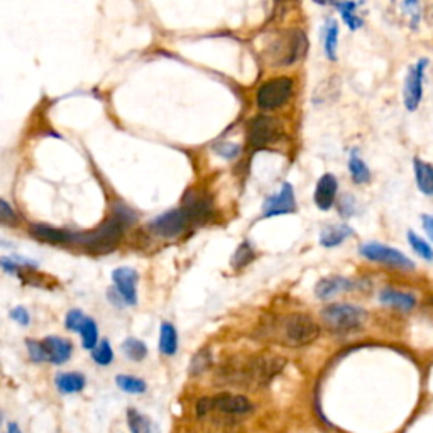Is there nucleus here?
I'll return each instance as SVG.
<instances>
[{"instance_id":"10","label":"nucleus","mask_w":433,"mask_h":433,"mask_svg":"<svg viewBox=\"0 0 433 433\" xmlns=\"http://www.w3.org/2000/svg\"><path fill=\"white\" fill-rule=\"evenodd\" d=\"M114 290L121 296V300L129 307L138 305V283L139 275L136 269L129 266H121L112 271Z\"/></svg>"},{"instance_id":"35","label":"nucleus","mask_w":433,"mask_h":433,"mask_svg":"<svg viewBox=\"0 0 433 433\" xmlns=\"http://www.w3.org/2000/svg\"><path fill=\"white\" fill-rule=\"evenodd\" d=\"M0 224L7 227H17L21 224V217L7 200L0 198Z\"/></svg>"},{"instance_id":"14","label":"nucleus","mask_w":433,"mask_h":433,"mask_svg":"<svg viewBox=\"0 0 433 433\" xmlns=\"http://www.w3.org/2000/svg\"><path fill=\"white\" fill-rule=\"evenodd\" d=\"M212 410L227 415H246L253 410V405L242 395H232V393H222L210 400Z\"/></svg>"},{"instance_id":"44","label":"nucleus","mask_w":433,"mask_h":433,"mask_svg":"<svg viewBox=\"0 0 433 433\" xmlns=\"http://www.w3.org/2000/svg\"><path fill=\"white\" fill-rule=\"evenodd\" d=\"M422 220H423V229H425L428 237L433 241V215H423Z\"/></svg>"},{"instance_id":"13","label":"nucleus","mask_w":433,"mask_h":433,"mask_svg":"<svg viewBox=\"0 0 433 433\" xmlns=\"http://www.w3.org/2000/svg\"><path fill=\"white\" fill-rule=\"evenodd\" d=\"M29 234L36 241L46 242V244L53 246H72V237L73 234L63 229H56L53 225L41 224V222H33L29 224Z\"/></svg>"},{"instance_id":"2","label":"nucleus","mask_w":433,"mask_h":433,"mask_svg":"<svg viewBox=\"0 0 433 433\" xmlns=\"http://www.w3.org/2000/svg\"><path fill=\"white\" fill-rule=\"evenodd\" d=\"M124 232H126V225L114 215H110L94 231L73 234L72 246L83 247L88 253L94 254H109L116 251L117 246L121 244Z\"/></svg>"},{"instance_id":"46","label":"nucleus","mask_w":433,"mask_h":433,"mask_svg":"<svg viewBox=\"0 0 433 433\" xmlns=\"http://www.w3.org/2000/svg\"><path fill=\"white\" fill-rule=\"evenodd\" d=\"M7 433H22V430L19 428L17 423H7Z\"/></svg>"},{"instance_id":"4","label":"nucleus","mask_w":433,"mask_h":433,"mask_svg":"<svg viewBox=\"0 0 433 433\" xmlns=\"http://www.w3.org/2000/svg\"><path fill=\"white\" fill-rule=\"evenodd\" d=\"M322 318L329 325V329L337 330V332H351L364 325V322L368 320V312L356 305L335 303L322 310Z\"/></svg>"},{"instance_id":"26","label":"nucleus","mask_w":433,"mask_h":433,"mask_svg":"<svg viewBox=\"0 0 433 433\" xmlns=\"http://www.w3.org/2000/svg\"><path fill=\"white\" fill-rule=\"evenodd\" d=\"M127 425L131 433H153L151 420L134 408L127 410Z\"/></svg>"},{"instance_id":"45","label":"nucleus","mask_w":433,"mask_h":433,"mask_svg":"<svg viewBox=\"0 0 433 433\" xmlns=\"http://www.w3.org/2000/svg\"><path fill=\"white\" fill-rule=\"evenodd\" d=\"M313 2L318 4V6H335L337 7L342 0H313Z\"/></svg>"},{"instance_id":"21","label":"nucleus","mask_w":433,"mask_h":433,"mask_svg":"<svg viewBox=\"0 0 433 433\" xmlns=\"http://www.w3.org/2000/svg\"><path fill=\"white\" fill-rule=\"evenodd\" d=\"M178 351V332H176L175 325L170 322L161 324L159 329V352L163 356H175Z\"/></svg>"},{"instance_id":"24","label":"nucleus","mask_w":433,"mask_h":433,"mask_svg":"<svg viewBox=\"0 0 433 433\" xmlns=\"http://www.w3.org/2000/svg\"><path fill=\"white\" fill-rule=\"evenodd\" d=\"M121 349L124 356L132 362H143L146 357H148V346H146L143 340L136 337H127L122 342Z\"/></svg>"},{"instance_id":"25","label":"nucleus","mask_w":433,"mask_h":433,"mask_svg":"<svg viewBox=\"0 0 433 433\" xmlns=\"http://www.w3.org/2000/svg\"><path fill=\"white\" fill-rule=\"evenodd\" d=\"M116 384L119 390L129 393V395H143L148 390V384H146L144 379L131 374H119L116 378Z\"/></svg>"},{"instance_id":"37","label":"nucleus","mask_w":433,"mask_h":433,"mask_svg":"<svg viewBox=\"0 0 433 433\" xmlns=\"http://www.w3.org/2000/svg\"><path fill=\"white\" fill-rule=\"evenodd\" d=\"M254 259V249L249 242H242L241 246L237 247L236 254L232 258V266L234 268H244L251 261Z\"/></svg>"},{"instance_id":"18","label":"nucleus","mask_w":433,"mask_h":433,"mask_svg":"<svg viewBox=\"0 0 433 433\" xmlns=\"http://www.w3.org/2000/svg\"><path fill=\"white\" fill-rule=\"evenodd\" d=\"M352 288H354V281L349 280V278L329 276L317 283L315 295L320 300H329L335 295L344 293V291H351Z\"/></svg>"},{"instance_id":"20","label":"nucleus","mask_w":433,"mask_h":433,"mask_svg":"<svg viewBox=\"0 0 433 433\" xmlns=\"http://www.w3.org/2000/svg\"><path fill=\"white\" fill-rule=\"evenodd\" d=\"M379 302L386 307L398 308V310H413L415 305H417V300H415L413 295L403 293V291L398 290H383L381 295H379Z\"/></svg>"},{"instance_id":"16","label":"nucleus","mask_w":433,"mask_h":433,"mask_svg":"<svg viewBox=\"0 0 433 433\" xmlns=\"http://www.w3.org/2000/svg\"><path fill=\"white\" fill-rule=\"evenodd\" d=\"M43 344L48 352V362H51L55 366L65 364L73 354L72 340L60 337V335H50V337L43 340Z\"/></svg>"},{"instance_id":"22","label":"nucleus","mask_w":433,"mask_h":433,"mask_svg":"<svg viewBox=\"0 0 433 433\" xmlns=\"http://www.w3.org/2000/svg\"><path fill=\"white\" fill-rule=\"evenodd\" d=\"M349 236H352V229L346 224L329 225L320 234V244L324 247H337L342 244Z\"/></svg>"},{"instance_id":"40","label":"nucleus","mask_w":433,"mask_h":433,"mask_svg":"<svg viewBox=\"0 0 433 433\" xmlns=\"http://www.w3.org/2000/svg\"><path fill=\"white\" fill-rule=\"evenodd\" d=\"M403 9L406 14H408L410 21H412V28H417L420 22V12H422V9H420V0H405Z\"/></svg>"},{"instance_id":"28","label":"nucleus","mask_w":433,"mask_h":433,"mask_svg":"<svg viewBox=\"0 0 433 433\" xmlns=\"http://www.w3.org/2000/svg\"><path fill=\"white\" fill-rule=\"evenodd\" d=\"M349 171H351V176H352V180H354V183H357V185L369 183V180H371L369 168L359 156H357L356 153L352 154L351 159H349Z\"/></svg>"},{"instance_id":"33","label":"nucleus","mask_w":433,"mask_h":433,"mask_svg":"<svg viewBox=\"0 0 433 433\" xmlns=\"http://www.w3.org/2000/svg\"><path fill=\"white\" fill-rule=\"evenodd\" d=\"M408 242H410V246H412V249L420 256V258L425 259V261H433V249L427 241H423L422 237L410 231Z\"/></svg>"},{"instance_id":"11","label":"nucleus","mask_w":433,"mask_h":433,"mask_svg":"<svg viewBox=\"0 0 433 433\" xmlns=\"http://www.w3.org/2000/svg\"><path fill=\"white\" fill-rule=\"evenodd\" d=\"M428 66V60H420L417 65L410 66L408 75L405 80V105L410 112L418 109L420 102H422L423 95V75H425V68Z\"/></svg>"},{"instance_id":"42","label":"nucleus","mask_w":433,"mask_h":433,"mask_svg":"<svg viewBox=\"0 0 433 433\" xmlns=\"http://www.w3.org/2000/svg\"><path fill=\"white\" fill-rule=\"evenodd\" d=\"M356 205H354V198L352 195H346L342 198V203H340V215L344 217H351L354 215Z\"/></svg>"},{"instance_id":"17","label":"nucleus","mask_w":433,"mask_h":433,"mask_svg":"<svg viewBox=\"0 0 433 433\" xmlns=\"http://www.w3.org/2000/svg\"><path fill=\"white\" fill-rule=\"evenodd\" d=\"M181 209L187 212L192 222H195V220H203L205 217L210 215L212 203L207 195L197 192V190H190L183 198V207Z\"/></svg>"},{"instance_id":"41","label":"nucleus","mask_w":433,"mask_h":433,"mask_svg":"<svg viewBox=\"0 0 433 433\" xmlns=\"http://www.w3.org/2000/svg\"><path fill=\"white\" fill-rule=\"evenodd\" d=\"M11 318L21 327H28L31 324V315L24 307H16L14 310H11Z\"/></svg>"},{"instance_id":"3","label":"nucleus","mask_w":433,"mask_h":433,"mask_svg":"<svg viewBox=\"0 0 433 433\" xmlns=\"http://www.w3.org/2000/svg\"><path fill=\"white\" fill-rule=\"evenodd\" d=\"M308 39L303 31L288 29L278 33L266 48V58L269 63L278 66H290L302 60L307 53Z\"/></svg>"},{"instance_id":"31","label":"nucleus","mask_w":433,"mask_h":433,"mask_svg":"<svg viewBox=\"0 0 433 433\" xmlns=\"http://www.w3.org/2000/svg\"><path fill=\"white\" fill-rule=\"evenodd\" d=\"M337 7H339L340 16H342L344 22L349 26V29L356 31L361 28L362 21H361V17L356 14V9H357L356 2H351V0H342Z\"/></svg>"},{"instance_id":"36","label":"nucleus","mask_w":433,"mask_h":433,"mask_svg":"<svg viewBox=\"0 0 433 433\" xmlns=\"http://www.w3.org/2000/svg\"><path fill=\"white\" fill-rule=\"evenodd\" d=\"M26 349H28V354L33 362H36V364L48 362V352L46 349H44L43 340L26 339Z\"/></svg>"},{"instance_id":"43","label":"nucleus","mask_w":433,"mask_h":433,"mask_svg":"<svg viewBox=\"0 0 433 433\" xmlns=\"http://www.w3.org/2000/svg\"><path fill=\"white\" fill-rule=\"evenodd\" d=\"M212 410V403H210V398H202L200 401H198L197 405V413L198 417H203V415H207Z\"/></svg>"},{"instance_id":"1","label":"nucleus","mask_w":433,"mask_h":433,"mask_svg":"<svg viewBox=\"0 0 433 433\" xmlns=\"http://www.w3.org/2000/svg\"><path fill=\"white\" fill-rule=\"evenodd\" d=\"M264 337L275 340L285 347H305L320 337V327L310 315L291 313L280 317L275 324L264 329Z\"/></svg>"},{"instance_id":"39","label":"nucleus","mask_w":433,"mask_h":433,"mask_svg":"<svg viewBox=\"0 0 433 433\" xmlns=\"http://www.w3.org/2000/svg\"><path fill=\"white\" fill-rule=\"evenodd\" d=\"M214 153L219 154L220 158L224 159H234L239 156V153H241V148H239L237 144L234 143H219L214 146Z\"/></svg>"},{"instance_id":"6","label":"nucleus","mask_w":433,"mask_h":433,"mask_svg":"<svg viewBox=\"0 0 433 433\" xmlns=\"http://www.w3.org/2000/svg\"><path fill=\"white\" fill-rule=\"evenodd\" d=\"M293 95V80L288 77H278L268 80L266 83L259 87L258 94H256V102L261 110H275Z\"/></svg>"},{"instance_id":"19","label":"nucleus","mask_w":433,"mask_h":433,"mask_svg":"<svg viewBox=\"0 0 433 433\" xmlns=\"http://www.w3.org/2000/svg\"><path fill=\"white\" fill-rule=\"evenodd\" d=\"M55 386L61 395H77L82 393L87 386V378L78 371H70V373H60L55 378Z\"/></svg>"},{"instance_id":"38","label":"nucleus","mask_w":433,"mask_h":433,"mask_svg":"<svg viewBox=\"0 0 433 433\" xmlns=\"http://www.w3.org/2000/svg\"><path fill=\"white\" fill-rule=\"evenodd\" d=\"M85 313L82 310H78V308H73V310H70L66 313L65 317V327L70 330V332H80V329H82L83 322H85Z\"/></svg>"},{"instance_id":"27","label":"nucleus","mask_w":433,"mask_h":433,"mask_svg":"<svg viewBox=\"0 0 433 433\" xmlns=\"http://www.w3.org/2000/svg\"><path fill=\"white\" fill-rule=\"evenodd\" d=\"M78 334L82 337V344L87 351H92L99 344V325H97L94 318L87 317Z\"/></svg>"},{"instance_id":"8","label":"nucleus","mask_w":433,"mask_h":433,"mask_svg":"<svg viewBox=\"0 0 433 433\" xmlns=\"http://www.w3.org/2000/svg\"><path fill=\"white\" fill-rule=\"evenodd\" d=\"M359 254L364 256L366 259L373 261V263L386 264L390 268L405 269V271H412L415 269V263L408 256L395 249V247L378 244V242H368V244L361 246Z\"/></svg>"},{"instance_id":"34","label":"nucleus","mask_w":433,"mask_h":433,"mask_svg":"<svg viewBox=\"0 0 433 433\" xmlns=\"http://www.w3.org/2000/svg\"><path fill=\"white\" fill-rule=\"evenodd\" d=\"M110 215H114L117 220H121V222L126 225V229L131 227V225L136 224V220H138V214H136L134 210L129 209V207H127L126 203H122V202L114 203L112 214H110Z\"/></svg>"},{"instance_id":"30","label":"nucleus","mask_w":433,"mask_h":433,"mask_svg":"<svg viewBox=\"0 0 433 433\" xmlns=\"http://www.w3.org/2000/svg\"><path fill=\"white\" fill-rule=\"evenodd\" d=\"M114 351L112 346H110V342L107 339H102L99 340V344L92 349V361L95 362V364L102 366V368H105V366H110L114 362Z\"/></svg>"},{"instance_id":"23","label":"nucleus","mask_w":433,"mask_h":433,"mask_svg":"<svg viewBox=\"0 0 433 433\" xmlns=\"http://www.w3.org/2000/svg\"><path fill=\"white\" fill-rule=\"evenodd\" d=\"M415 176L420 192L427 197H433V166L430 163L415 159Z\"/></svg>"},{"instance_id":"32","label":"nucleus","mask_w":433,"mask_h":433,"mask_svg":"<svg viewBox=\"0 0 433 433\" xmlns=\"http://www.w3.org/2000/svg\"><path fill=\"white\" fill-rule=\"evenodd\" d=\"M210 364H212V351L210 349L203 347L195 356H193L192 362H190V374L192 376L203 374L210 368Z\"/></svg>"},{"instance_id":"15","label":"nucleus","mask_w":433,"mask_h":433,"mask_svg":"<svg viewBox=\"0 0 433 433\" xmlns=\"http://www.w3.org/2000/svg\"><path fill=\"white\" fill-rule=\"evenodd\" d=\"M337 190H339V183L334 175L327 173L322 176L315 187V193H313V202H315L318 209L324 212L332 209L335 198H337Z\"/></svg>"},{"instance_id":"9","label":"nucleus","mask_w":433,"mask_h":433,"mask_svg":"<svg viewBox=\"0 0 433 433\" xmlns=\"http://www.w3.org/2000/svg\"><path fill=\"white\" fill-rule=\"evenodd\" d=\"M192 224L187 212L183 209H175L165 214L158 215L156 219L149 222V231L154 236L165 237V239H173L178 237L188 229V225Z\"/></svg>"},{"instance_id":"5","label":"nucleus","mask_w":433,"mask_h":433,"mask_svg":"<svg viewBox=\"0 0 433 433\" xmlns=\"http://www.w3.org/2000/svg\"><path fill=\"white\" fill-rule=\"evenodd\" d=\"M285 368V359L280 356L264 354L251 359L242 369H239L236 376L244 379L246 383L256 386H266L271 379L278 376Z\"/></svg>"},{"instance_id":"12","label":"nucleus","mask_w":433,"mask_h":433,"mask_svg":"<svg viewBox=\"0 0 433 433\" xmlns=\"http://www.w3.org/2000/svg\"><path fill=\"white\" fill-rule=\"evenodd\" d=\"M296 212V200H295V190L290 183H283L280 193L269 197L263 205L264 217H276L286 215Z\"/></svg>"},{"instance_id":"7","label":"nucleus","mask_w":433,"mask_h":433,"mask_svg":"<svg viewBox=\"0 0 433 433\" xmlns=\"http://www.w3.org/2000/svg\"><path fill=\"white\" fill-rule=\"evenodd\" d=\"M283 124L278 119L261 114L249 122L247 141L254 149H264L283 138Z\"/></svg>"},{"instance_id":"29","label":"nucleus","mask_w":433,"mask_h":433,"mask_svg":"<svg viewBox=\"0 0 433 433\" xmlns=\"http://www.w3.org/2000/svg\"><path fill=\"white\" fill-rule=\"evenodd\" d=\"M337 44H339V26L334 19L327 21L325 29V53L327 58L335 61L337 60Z\"/></svg>"}]
</instances>
